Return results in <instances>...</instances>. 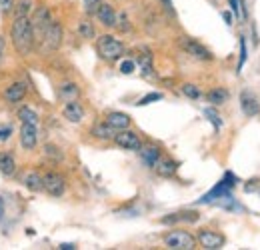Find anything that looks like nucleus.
I'll return each mask as SVG.
<instances>
[{
    "label": "nucleus",
    "mask_w": 260,
    "mask_h": 250,
    "mask_svg": "<svg viewBox=\"0 0 260 250\" xmlns=\"http://www.w3.org/2000/svg\"><path fill=\"white\" fill-rule=\"evenodd\" d=\"M10 42L16 50V54L20 56H26L30 54L34 48V30H32V22L28 16H18L14 18L12 26H10Z\"/></svg>",
    "instance_id": "nucleus-1"
},
{
    "label": "nucleus",
    "mask_w": 260,
    "mask_h": 250,
    "mask_svg": "<svg viewBox=\"0 0 260 250\" xmlns=\"http://www.w3.org/2000/svg\"><path fill=\"white\" fill-rule=\"evenodd\" d=\"M96 52L98 56L106 63H114V60H120L126 52V46L124 42H120L118 38L110 36V34H102L96 40Z\"/></svg>",
    "instance_id": "nucleus-2"
},
{
    "label": "nucleus",
    "mask_w": 260,
    "mask_h": 250,
    "mask_svg": "<svg viewBox=\"0 0 260 250\" xmlns=\"http://www.w3.org/2000/svg\"><path fill=\"white\" fill-rule=\"evenodd\" d=\"M164 244L170 250H192L196 248V238L186 230H172L164 236Z\"/></svg>",
    "instance_id": "nucleus-3"
},
{
    "label": "nucleus",
    "mask_w": 260,
    "mask_h": 250,
    "mask_svg": "<svg viewBox=\"0 0 260 250\" xmlns=\"http://www.w3.org/2000/svg\"><path fill=\"white\" fill-rule=\"evenodd\" d=\"M30 22H32L34 40H42L46 28H48V26H50V22H52L48 8H46V6H38V10L34 12V16L30 18Z\"/></svg>",
    "instance_id": "nucleus-4"
},
{
    "label": "nucleus",
    "mask_w": 260,
    "mask_h": 250,
    "mask_svg": "<svg viewBox=\"0 0 260 250\" xmlns=\"http://www.w3.org/2000/svg\"><path fill=\"white\" fill-rule=\"evenodd\" d=\"M112 140H114L116 146H120V148H124V150H134V152H138V150L142 148V142H140L138 134L132 132V130H128V128L118 130V132L114 134Z\"/></svg>",
    "instance_id": "nucleus-5"
},
{
    "label": "nucleus",
    "mask_w": 260,
    "mask_h": 250,
    "mask_svg": "<svg viewBox=\"0 0 260 250\" xmlns=\"http://www.w3.org/2000/svg\"><path fill=\"white\" fill-rule=\"evenodd\" d=\"M178 44H180V48H182L184 52H188L190 56H194V58H198V60H212L210 50L204 48L200 42H196L194 38H186V36H182V38L178 40Z\"/></svg>",
    "instance_id": "nucleus-6"
},
{
    "label": "nucleus",
    "mask_w": 260,
    "mask_h": 250,
    "mask_svg": "<svg viewBox=\"0 0 260 250\" xmlns=\"http://www.w3.org/2000/svg\"><path fill=\"white\" fill-rule=\"evenodd\" d=\"M44 180V190L50 194V196H62L66 190V180L60 172H46L42 176Z\"/></svg>",
    "instance_id": "nucleus-7"
},
{
    "label": "nucleus",
    "mask_w": 260,
    "mask_h": 250,
    "mask_svg": "<svg viewBox=\"0 0 260 250\" xmlns=\"http://www.w3.org/2000/svg\"><path fill=\"white\" fill-rule=\"evenodd\" d=\"M236 184V178L228 172L226 176H224V180H220L216 186L212 188L208 194H204L202 198H200V202H212V200H216V198H226L228 192H230V188Z\"/></svg>",
    "instance_id": "nucleus-8"
},
{
    "label": "nucleus",
    "mask_w": 260,
    "mask_h": 250,
    "mask_svg": "<svg viewBox=\"0 0 260 250\" xmlns=\"http://www.w3.org/2000/svg\"><path fill=\"white\" fill-rule=\"evenodd\" d=\"M20 146L24 150H34L38 144V124L32 122H22L20 126Z\"/></svg>",
    "instance_id": "nucleus-9"
},
{
    "label": "nucleus",
    "mask_w": 260,
    "mask_h": 250,
    "mask_svg": "<svg viewBox=\"0 0 260 250\" xmlns=\"http://www.w3.org/2000/svg\"><path fill=\"white\" fill-rule=\"evenodd\" d=\"M198 244L206 250H218L224 246V236L218 234V232H212V230H200L198 232Z\"/></svg>",
    "instance_id": "nucleus-10"
},
{
    "label": "nucleus",
    "mask_w": 260,
    "mask_h": 250,
    "mask_svg": "<svg viewBox=\"0 0 260 250\" xmlns=\"http://www.w3.org/2000/svg\"><path fill=\"white\" fill-rule=\"evenodd\" d=\"M42 42L46 44V48L48 50H58L60 48V44H62V26L58 24V22H50V26L46 28L44 32V38H42Z\"/></svg>",
    "instance_id": "nucleus-11"
},
{
    "label": "nucleus",
    "mask_w": 260,
    "mask_h": 250,
    "mask_svg": "<svg viewBox=\"0 0 260 250\" xmlns=\"http://www.w3.org/2000/svg\"><path fill=\"white\" fill-rule=\"evenodd\" d=\"M62 116H64L68 122H80L84 118V106L78 102V100H70L64 102V108H62Z\"/></svg>",
    "instance_id": "nucleus-12"
},
{
    "label": "nucleus",
    "mask_w": 260,
    "mask_h": 250,
    "mask_svg": "<svg viewBox=\"0 0 260 250\" xmlns=\"http://www.w3.org/2000/svg\"><path fill=\"white\" fill-rule=\"evenodd\" d=\"M94 14H96V18L104 24V26H108V28L116 26V12H114L112 4L102 2V4L96 8V12H94Z\"/></svg>",
    "instance_id": "nucleus-13"
},
{
    "label": "nucleus",
    "mask_w": 260,
    "mask_h": 250,
    "mask_svg": "<svg viewBox=\"0 0 260 250\" xmlns=\"http://www.w3.org/2000/svg\"><path fill=\"white\" fill-rule=\"evenodd\" d=\"M240 108H242V112L246 114V116H256L260 112V104L258 100H256V96H252L250 92H244L240 94Z\"/></svg>",
    "instance_id": "nucleus-14"
},
{
    "label": "nucleus",
    "mask_w": 260,
    "mask_h": 250,
    "mask_svg": "<svg viewBox=\"0 0 260 250\" xmlns=\"http://www.w3.org/2000/svg\"><path fill=\"white\" fill-rule=\"evenodd\" d=\"M24 96H26V84H24V82H14V84H10V86L6 88L4 100H6L8 104H16V102H20Z\"/></svg>",
    "instance_id": "nucleus-15"
},
{
    "label": "nucleus",
    "mask_w": 260,
    "mask_h": 250,
    "mask_svg": "<svg viewBox=\"0 0 260 250\" xmlns=\"http://www.w3.org/2000/svg\"><path fill=\"white\" fill-rule=\"evenodd\" d=\"M138 152H140V157H142V162H144L146 166H150V168H154V164L160 160V148L154 146V144H150V146H142Z\"/></svg>",
    "instance_id": "nucleus-16"
},
{
    "label": "nucleus",
    "mask_w": 260,
    "mask_h": 250,
    "mask_svg": "<svg viewBox=\"0 0 260 250\" xmlns=\"http://www.w3.org/2000/svg\"><path fill=\"white\" fill-rule=\"evenodd\" d=\"M176 168H178V164H176L174 160H170V158H160V160L154 164L156 174H158V176H162V178H170V176H174Z\"/></svg>",
    "instance_id": "nucleus-17"
},
{
    "label": "nucleus",
    "mask_w": 260,
    "mask_h": 250,
    "mask_svg": "<svg viewBox=\"0 0 260 250\" xmlns=\"http://www.w3.org/2000/svg\"><path fill=\"white\" fill-rule=\"evenodd\" d=\"M106 122L112 126L114 130H124V128H128L132 120H130L128 114H124V112H110V114H106Z\"/></svg>",
    "instance_id": "nucleus-18"
},
{
    "label": "nucleus",
    "mask_w": 260,
    "mask_h": 250,
    "mask_svg": "<svg viewBox=\"0 0 260 250\" xmlns=\"http://www.w3.org/2000/svg\"><path fill=\"white\" fill-rule=\"evenodd\" d=\"M116 132H118V130H114L106 120H104V122H98V124H94V128H92V136L98 138V140H112Z\"/></svg>",
    "instance_id": "nucleus-19"
},
{
    "label": "nucleus",
    "mask_w": 260,
    "mask_h": 250,
    "mask_svg": "<svg viewBox=\"0 0 260 250\" xmlns=\"http://www.w3.org/2000/svg\"><path fill=\"white\" fill-rule=\"evenodd\" d=\"M0 172L4 176H12L16 172V160L10 152H0Z\"/></svg>",
    "instance_id": "nucleus-20"
},
{
    "label": "nucleus",
    "mask_w": 260,
    "mask_h": 250,
    "mask_svg": "<svg viewBox=\"0 0 260 250\" xmlns=\"http://www.w3.org/2000/svg\"><path fill=\"white\" fill-rule=\"evenodd\" d=\"M58 96H60V100H62V102L78 100V96H80V88H78L74 82H66V84H62V86H60Z\"/></svg>",
    "instance_id": "nucleus-21"
},
{
    "label": "nucleus",
    "mask_w": 260,
    "mask_h": 250,
    "mask_svg": "<svg viewBox=\"0 0 260 250\" xmlns=\"http://www.w3.org/2000/svg\"><path fill=\"white\" fill-rule=\"evenodd\" d=\"M22 182H24V186L28 188V190H32V192L44 190V180H42V176H40L38 172H28V174L22 178Z\"/></svg>",
    "instance_id": "nucleus-22"
},
{
    "label": "nucleus",
    "mask_w": 260,
    "mask_h": 250,
    "mask_svg": "<svg viewBox=\"0 0 260 250\" xmlns=\"http://www.w3.org/2000/svg\"><path fill=\"white\" fill-rule=\"evenodd\" d=\"M136 64L140 66L142 76H150V74H152V54H150L148 50H142V54H138Z\"/></svg>",
    "instance_id": "nucleus-23"
},
{
    "label": "nucleus",
    "mask_w": 260,
    "mask_h": 250,
    "mask_svg": "<svg viewBox=\"0 0 260 250\" xmlns=\"http://www.w3.org/2000/svg\"><path fill=\"white\" fill-rule=\"evenodd\" d=\"M196 222L198 220V214L196 212H176V214H172V216H164L160 222L162 224H174V222Z\"/></svg>",
    "instance_id": "nucleus-24"
},
{
    "label": "nucleus",
    "mask_w": 260,
    "mask_h": 250,
    "mask_svg": "<svg viewBox=\"0 0 260 250\" xmlns=\"http://www.w3.org/2000/svg\"><path fill=\"white\" fill-rule=\"evenodd\" d=\"M228 90L224 88H214V90H210V92L206 94V98H208V102H212L214 106H220V104H224L228 100Z\"/></svg>",
    "instance_id": "nucleus-25"
},
{
    "label": "nucleus",
    "mask_w": 260,
    "mask_h": 250,
    "mask_svg": "<svg viewBox=\"0 0 260 250\" xmlns=\"http://www.w3.org/2000/svg\"><path fill=\"white\" fill-rule=\"evenodd\" d=\"M18 118H20V122H32V124H38V114L34 112L32 108H28V106H22V108L18 110Z\"/></svg>",
    "instance_id": "nucleus-26"
},
{
    "label": "nucleus",
    "mask_w": 260,
    "mask_h": 250,
    "mask_svg": "<svg viewBox=\"0 0 260 250\" xmlns=\"http://www.w3.org/2000/svg\"><path fill=\"white\" fill-rule=\"evenodd\" d=\"M78 34H80V38H86V40L94 38V26H92V22L90 20L78 22Z\"/></svg>",
    "instance_id": "nucleus-27"
},
{
    "label": "nucleus",
    "mask_w": 260,
    "mask_h": 250,
    "mask_svg": "<svg viewBox=\"0 0 260 250\" xmlns=\"http://www.w3.org/2000/svg\"><path fill=\"white\" fill-rule=\"evenodd\" d=\"M30 8H32V0H20L18 4H14V14H16V18H18V16H28Z\"/></svg>",
    "instance_id": "nucleus-28"
},
{
    "label": "nucleus",
    "mask_w": 260,
    "mask_h": 250,
    "mask_svg": "<svg viewBox=\"0 0 260 250\" xmlns=\"http://www.w3.org/2000/svg\"><path fill=\"white\" fill-rule=\"evenodd\" d=\"M204 116H208V120L214 124V130H218L222 126V120H220V116H218V112L214 108H204Z\"/></svg>",
    "instance_id": "nucleus-29"
},
{
    "label": "nucleus",
    "mask_w": 260,
    "mask_h": 250,
    "mask_svg": "<svg viewBox=\"0 0 260 250\" xmlns=\"http://www.w3.org/2000/svg\"><path fill=\"white\" fill-rule=\"evenodd\" d=\"M182 94H184V96H188V98H192V100H196V98H200V96H202L200 88H198L196 84H184V86H182Z\"/></svg>",
    "instance_id": "nucleus-30"
},
{
    "label": "nucleus",
    "mask_w": 260,
    "mask_h": 250,
    "mask_svg": "<svg viewBox=\"0 0 260 250\" xmlns=\"http://www.w3.org/2000/svg\"><path fill=\"white\" fill-rule=\"evenodd\" d=\"M118 70H120L122 74H132V72L136 70V60H132V58H126V60H122Z\"/></svg>",
    "instance_id": "nucleus-31"
},
{
    "label": "nucleus",
    "mask_w": 260,
    "mask_h": 250,
    "mask_svg": "<svg viewBox=\"0 0 260 250\" xmlns=\"http://www.w3.org/2000/svg\"><path fill=\"white\" fill-rule=\"evenodd\" d=\"M156 100H162V94H160V92H150V94H146L144 98H140V100H138V106H146V104L156 102Z\"/></svg>",
    "instance_id": "nucleus-32"
},
{
    "label": "nucleus",
    "mask_w": 260,
    "mask_h": 250,
    "mask_svg": "<svg viewBox=\"0 0 260 250\" xmlns=\"http://www.w3.org/2000/svg\"><path fill=\"white\" fill-rule=\"evenodd\" d=\"M100 4H102V0H84V12L86 14H94Z\"/></svg>",
    "instance_id": "nucleus-33"
},
{
    "label": "nucleus",
    "mask_w": 260,
    "mask_h": 250,
    "mask_svg": "<svg viewBox=\"0 0 260 250\" xmlns=\"http://www.w3.org/2000/svg\"><path fill=\"white\" fill-rule=\"evenodd\" d=\"M116 26L120 28L122 32H126V30H130V24H128V16L122 12V14H118L116 16Z\"/></svg>",
    "instance_id": "nucleus-34"
},
{
    "label": "nucleus",
    "mask_w": 260,
    "mask_h": 250,
    "mask_svg": "<svg viewBox=\"0 0 260 250\" xmlns=\"http://www.w3.org/2000/svg\"><path fill=\"white\" fill-rule=\"evenodd\" d=\"M14 10V0H0V12L6 16Z\"/></svg>",
    "instance_id": "nucleus-35"
},
{
    "label": "nucleus",
    "mask_w": 260,
    "mask_h": 250,
    "mask_svg": "<svg viewBox=\"0 0 260 250\" xmlns=\"http://www.w3.org/2000/svg\"><path fill=\"white\" fill-rule=\"evenodd\" d=\"M230 10L236 14V18H240V10H242V0H228Z\"/></svg>",
    "instance_id": "nucleus-36"
},
{
    "label": "nucleus",
    "mask_w": 260,
    "mask_h": 250,
    "mask_svg": "<svg viewBox=\"0 0 260 250\" xmlns=\"http://www.w3.org/2000/svg\"><path fill=\"white\" fill-rule=\"evenodd\" d=\"M246 63V40L240 38V63H238V70L242 68V64Z\"/></svg>",
    "instance_id": "nucleus-37"
},
{
    "label": "nucleus",
    "mask_w": 260,
    "mask_h": 250,
    "mask_svg": "<svg viewBox=\"0 0 260 250\" xmlns=\"http://www.w3.org/2000/svg\"><path fill=\"white\" fill-rule=\"evenodd\" d=\"M10 134H12V130H10L8 126H6V128H0V140H8Z\"/></svg>",
    "instance_id": "nucleus-38"
},
{
    "label": "nucleus",
    "mask_w": 260,
    "mask_h": 250,
    "mask_svg": "<svg viewBox=\"0 0 260 250\" xmlns=\"http://www.w3.org/2000/svg\"><path fill=\"white\" fill-rule=\"evenodd\" d=\"M4 52H6V40H4V36L0 34V63H2V58H4Z\"/></svg>",
    "instance_id": "nucleus-39"
},
{
    "label": "nucleus",
    "mask_w": 260,
    "mask_h": 250,
    "mask_svg": "<svg viewBox=\"0 0 260 250\" xmlns=\"http://www.w3.org/2000/svg\"><path fill=\"white\" fill-rule=\"evenodd\" d=\"M222 16H224L226 24H232V16H230V12H222Z\"/></svg>",
    "instance_id": "nucleus-40"
},
{
    "label": "nucleus",
    "mask_w": 260,
    "mask_h": 250,
    "mask_svg": "<svg viewBox=\"0 0 260 250\" xmlns=\"http://www.w3.org/2000/svg\"><path fill=\"white\" fill-rule=\"evenodd\" d=\"M164 4V8H168V10H172V0H160Z\"/></svg>",
    "instance_id": "nucleus-41"
},
{
    "label": "nucleus",
    "mask_w": 260,
    "mask_h": 250,
    "mask_svg": "<svg viewBox=\"0 0 260 250\" xmlns=\"http://www.w3.org/2000/svg\"><path fill=\"white\" fill-rule=\"evenodd\" d=\"M60 248L62 250H72V248H76L74 244H68V242H64V244H60Z\"/></svg>",
    "instance_id": "nucleus-42"
},
{
    "label": "nucleus",
    "mask_w": 260,
    "mask_h": 250,
    "mask_svg": "<svg viewBox=\"0 0 260 250\" xmlns=\"http://www.w3.org/2000/svg\"><path fill=\"white\" fill-rule=\"evenodd\" d=\"M2 212H4V202L0 200V214H2Z\"/></svg>",
    "instance_id": "nucleus-43"
}]
</instances>
